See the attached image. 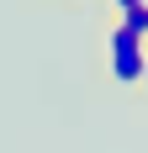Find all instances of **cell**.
I'll use <instances>...</instances> for the list:
<instances>
[{
  "mask_svg": "<svg viewBox=\"0 0 148 153\" xmlns=\"http://www.w3.org/2000/svg\"><path fill=\"white\" fill-rule=\"evenodd\" d=\"M143 69H148L143 37H132L127 27H117V32H111V79H117V85H138Z\"/></svg>",
  "mask_w": 148,
  "mask_h": 153,
  "instance_id": "1",
  "label": "cell"
},
{
  "mask_svg": "<svg viewBox=\"0 0 148 153\" xmlns=\"http://www.w3.org/2000/svg\"><path fill=\"white\" fill-rule=\"evenodd\" d=\"M143 5H148V0H143Z\"/></svg>",
  "mask_w": 148,
  "mask_h": 153,
  "instance_id": "4",
  "label": "cell"
},
{
  "mask_svg": "<svg viewBox=\"0 0 148 153\" xmlns=\"http://www.w3.org/2000/svg\"><path fill=\"white\" fill-rule=\"evenodd\" d=\"M111 5H117V11L127 16V11H138V5H143V0H111Z\"/></svg>",
  "mask_w": 148,
  "mask_h": 153,
  "instance_id": "2",
  "label": "cell"
},
{
  "mask_svg": "<svg viewBox=\"0 0 148 153\" xmlns=\"http://www.w3.org/2000/svg\"><path fill=\"white\" fill-rule=\"evenodd\" d=\"M143 85H148V69H143Z\"/></svg>",
  "mask_w": 148,
  "mask_h": 153,
  "instance_id": "3",
  "label": "cell"
}]
</instances>
